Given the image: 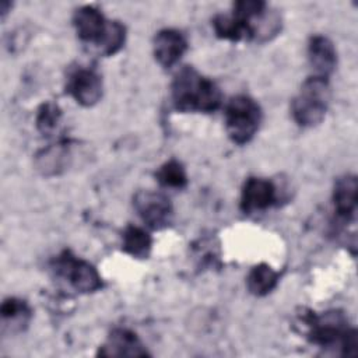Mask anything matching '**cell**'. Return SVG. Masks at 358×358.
<instances>
[{
  "label": "cell",
  "mask_w": 358,
  "mask_h": 358,
  "mask_svg": "<svg viewBox=\"0 0 358 358\" xmlns=\"http://www.w3.org/2000/svg\"><path fill=\"white\" fill-rule=\"evenodd\" d=\"M171 96L175 109L186 113H211L222 102L218 85L190 66L182 67L175 74L171 84Z\"/></svg>",
  "instance_id": "obj_1"
},
{
  "label": "cell",
  "mask_w": 358,
  "mask_h": 358,
  "mask_svg": "<svg viewBox=\"0 0 358 358\" xmlns=\"http://www.w3.org/2000/svg\"><path fill=\"white\" fill-rule=\"evenodd\" d=\"M298 324L302 327V333L312 343L322 348L338 347L341 350L347 337L348 327L347 317L340 310H327L316 313L309 309H302L298 313Z\"/></svg>",
  "instance_id": "obj_2"
},
{
  "label": "cell",
  "mask_w": 358,
  "mask_h": 358,
  "mask_svg": "<svg viewBox=\"0 0 358 358\" xmlns=\"http://www.w3.org/2000/svg\"><path fill=\"white\" fill-rule=\"evenodd\" d=\"M330 99L329 83L324 78L310 76L291 102V113L301 127H315L323 122Z\"/></svg>",
  "instance_id": "obj_3"
},
{
  "label": "cell",
  "mask_w": 358,
  "mask_h": 358,
  "mask_svg": "<svg viewBox=\"0 0 358 358\" xmlns=\"http://www.w3.org/2000/svg\"><path fill=\"white\" fill-rule=\"evenodd\" d=\"M262 108L249 95H236L225 106V130L235 144L249 143L262 123Z\"/></svg>",
  "instance_id": "obj_4"
},
{
  "label": "cell",
  "mask_w": 358,
  "mask_h": 358,
  "mask_svg": "<svg viewBox=\"0 0 358 358\" xmlns=\"http://www.w3.org/2000/svg\"><path fill=\"white\" fill-rule=\"evenodd\" d=\"M52 270L77 292L90 294L102 288V278L98 270L87 260L77 257L71 250L60 252L52 260Z\"/></svg>",
  "instance_id": "obj_5"
},
{
  "label": "cell",
  "mask_w": 358,
  "mask_h": 358,
  "mask_svg": "<svg viewBox=\"0 0 358 358\" xmlns=\"http://www.w3.org/2000/svg\"><path fill=\"white\" fill-rule=\"evenodd\" d=\"M133 206L140 218L152 229L166 228L173 218L171 200L158 192L140 190L133 197Z\"/></svg>",
  "instance_id": "obj_6"
},
{
  "label": "cell",
  "mask_w": 358,
  "mask_h": 358,
  "mask_svg": "<svg viewBox=\"0 0 358 358\" xmlns=\"http://www.w3.org/2000/svg\"><path fill=\"white\" fill-rule=\"evenodd\" d=\"M278 200L275 185L263 178H248L241 193V208L245 214L263 211Z\"/></svg>",
  "instance_id": "obj_7"
},
{
  "label": "cell",
  "mask_w": 358,
  "mask_h": 358,
  "mask_svg": "<svg viewBox=\"0 0 358 358\" xmlns=\"http://www.w3.org/2000/svg\"><path fill=\"white\" fill-rule=\"evenodd\" d=\"M186 36L173 28H165L155 34L152 42L154 57L164 69L175 66L187 50Z\"/></svg>",
  "instance_id": "obj_8"
},
{
  "label": "cell",
  "mask_w": 358,
  "mask_h": 358,
  "mask_svg": "<svg viewBox=\"0 0 358 358\" xmlns=\"http://www.w3.org/2000/svg\"><path fill=\"white\" fill-rule=\"evenodd\" d=\"M67 90L81 106H94L102 96V78L92 69H77L69 78Z\"/></svg>",
  "instance_id": "obj_9"
},
{
  "label": "cell",
  "mask_w": 358,
  "mask_h": 358,
  "mask_svg": "<svg viewBox=\"0 0 358 358\" xmlns=\"http://www.w3.org/2000/svg\"><path fill=\"white\" fill-rule=\"evenodd\" d=\"M99 357H147L150 352L138 336L129 329H113L106 341L99 347Z\"/></svg>",
  "instance_id": "obj_10"
},
{
  "label": "cell",
  "mask_w": 358,
  "mask_h": 358,
  "mask_svg": "<svg viewBox=\"0 0 358 358\" xmlns=\"http://www.w3.org/2000/svg\"><path fill=\"white\" fill-rule=\"evenodd\" d=\"M108 22L102 13L92 7V6H84L74 11L73 15V25L76 28V32L78 38L85 42L98 46L102 41Z\"/></svg>",
  "instance_id": "obj_11"
},
{
  "label": "cell",
  "mask_w": 358,
  "mask_h": 358,
  "mask_svg": "<svg viewBox=\"0 0 358 358\" xmlns=\"http://www.w3.org/2000/svg\"><path fill=\"white\" fill-rule=\"evenodd\" d=\"M308 60L312 76L327 80L337 64V52L333 42L323 35H313L308 43Z\"/></svg>",
  "instance_id": "obj_12"
},
{
  "label": "cell",
  "mask_w": 358,
  "mask_h": 358,
  "mask_svg": "<svg viewBox=\"0 0 358 358\" xmlns=\"http://www.w3.org/2000/svg\"><path fill=\"white\" fill-rule=\"evenodd\" d=\"M358 204V182L352 173H345L337 178L333 189V206L337 217L343 222L355 218Z\"/></svg>",
  "instance_id": "obj_13"
},
{
  "label": "cell",
  "mask_w": 358,
  "mask_h": 358,
  "mask_svg": "<svg viewBox=\"0 0 358 358\" xmlns=\"http://www.w3.org/2000/svg\"><path fill=\"white\" fill-rule=\"evenodd\" d=\"M70 159V145L66 141H60L39 151L35 157V166L42 175L55 176L67 169Z\"/></svg>",
  "instance_id": "obj_14"
},
{
  "label": "cell",
  "mask_w": 358,
  "mask_h": 358,
  "mask_svg": "<svg viewBox=\"0 0 358 358\" xmlns=\"http://www.w3.org/2000/svg\"><path fill=\"white\" fill-rule=\"evenodd\" d=\"M278 273L266 263H259L252 267L246 277V287L250 294L264 296L270 294L278 284Z\"/></svg>",
  "instance_id": "obj_15"
},
{
  "label": "cell",
  "mask_w": 358,
  "mask_h": 358,
  "mask_svg": "<svg viewBox=\"0 0 358 358\" xmlns=\"http://www.w3.org/2000/svg\"><path fill=\"white\" fill-rule=\"evenodd\" d=\"M0 313L4 326H10L13 331H22L32 317L29 305L25 301L14 296L3 301Z\"/></svg>",
  "instance_id": "obj_16"
},
{
  "label": "cell",
  "mask_w": 358,
  "mask_h": 358,
  "mask_svg": "<svg viewBox=\"0 0 358 358\" xmlns=\"http://www.w3.org/2000/svg\"><path fill=\"white\" fill-rule=\"evenodd\" d=\"M122 249L136 259H147L152 249V238L143 228L127 225L122 235Z\"/></svg>",
  "instance_id": "obj_17"
},
{
  "label": "cell",
  "mask_w": 358,
  "mask_h": 358,
  "mask_svg": "<svg viewBox=\"0 0 358 358\" xmlns=\"http://www.w3.org/2000/svg\"><path fill=\"white\" fill-rule=\"evenodd\" d=\"M213 28L218 38L238 42L250 39V31L246 22L236 18L234 14H217L213 18Z\"/></svg>",
  "instance_id": "obj_18"
},
{
  "label": "cell",
  "mask_w": 358,
  "mask_h": 358,
  "mask_svg": "<svg viewBox=\"0 0 358 358\" xmlns=\"http://www.w3.org/2000/svg\"><path fill=\"white\" fill-rule=\"evenodd\" d=\"M155 178L165 187L182 189L187 185L186 169L176 159H169L165 164H162L159 169L155 172Z\"/></svg>",
  "instance_id": "obj_19"
},
{
  "label": "cell",
  "mask_w": 358,
  "mask_h": 358,
  "mask_svg": "<svg viewBox=\"0 0 358 358\" xmlns=\"http://www.w3.org/2000/svg\"><path fill=\"white\" fill-rule=\"evenodd\" d=\"M126 41V28L119 21H109L106 32L96 46L103 56L116 55L124 45Z\"/></svg>",
  "instance_id": "obj_20"
},
{
  "label": "cell",
  "mask_w": 358,
  "mask_h": 358,
  "mask_svg": "<svg viewBox=\"0 0 358 358\" xmlns=\"http://www.w3.org/2000/svg\"><path fill=\"white\" fill-rule=\"evenodd\" d=\"M60 117H62V110L57 106V103L45 102L38 109L36 127L42 134L49 136L50 133H53L56 130V127L60 122Z\"/></svg>",
  "instance_id": "obj_21"
},
{
  "label": "cell",
  "mask_w": 358,
  "mask_h": 358,
  "mask_svg": "<svg viewBox=\"0 0 358 358\" xmlns=\"http://www.w3.org/2000/svg\"><path fill=\"white\" fill-rule=\"evenodd\" d=\"M194 256L201 266H215L220 263L218 245H214L211 239H200L199 245L194 248Z\"/></svg>",
  "instance_id": "obj_22"
}]
</instances>
